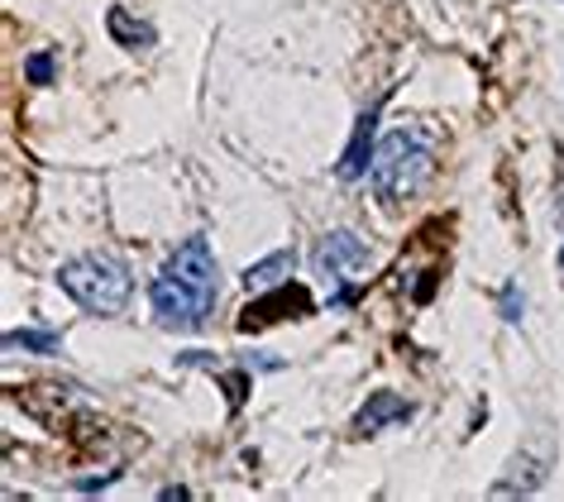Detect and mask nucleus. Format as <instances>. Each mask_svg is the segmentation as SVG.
<instances>
[{
    "instance_id": "nucleus-1",
    "label": "nucleus",
    "mask_w": 564,
    "mask_h": 502,
    "mask_svg": "<svg viewBox=\"0 0 564 502\" xmlns=\"http://www.w3.org/2000/svg\"><path fill=\"white\" fill-rule=\"evenodd\" d=\"M216 297H220V269H216L206 234H192L187 244H177L149 287L153 320L167 330L206 326L210 312H216Z\"/></svg>"
},
{
    "instance_id": "nucleus-2",
    "label": "nucleus",
    "mask_w": 564,
    "mask_h": 502,
    "mask_svg": "<svg viewBox=\"0 0 564 502\" xmlns=\"http://www.w3.org/2000/svg\"><path fill=\"white\" fill-rule=\"evenodd\" d=\"M431 173H435V153H431V139L421 134L416 124H402V130L378 139L369 177H373V192L383 206H402V201L421 197Z\"/></svg>"
},
{
    "instance_id": "nucleus-3",
    "label": "nucleus",
    "mask_w": 564,
    "mask_h": 502,
    "mask_svg": "<svg viewBox=\"0 0 564 502\" xmlns=\"http://www.w3.org/2000/svg\"><path fill=\"white\" fill-rule=\"evenodd\" d=\"M58 287L91 316H120L134 292V273L116 254H82L58 269Z\"/></svg>"
},
{
    "instance_id": "nucleus-4",
    "label": "nucleus",
    "mask_w": 564,
    "mask_h": 502,
    "mask_svg": "<svg viewBox=\"0 0 564 502\" xmlns=\"http://www.w3.org/2000/svg\"><path fill=\"white\" fill-rule=\"evenodd\" d=\"M312 263H316V273H321V277H330V287H335V297H330V302H335V306H345V302H349V277L369 273L373 254H369V244H364L355 230H330L326 240L316 244Z\"/></svg>"
},
{
    "instance_id": "nucleus-5",
    "label": "nucleus",
    "mask_w": 564,
    "mask_h": 502,
    "mask_svg": "<svg viewBox=\"0 0 564 502\" xmlns=\"http://www.w3.org/2000/svg\"><path fill=\"white\" fill-rule=\"evenodd\" d=\"M282 316H312V292L297 287V283H282L273 292H259V302H249L245 312H239V335H253V330H268L278 326Z\"/></svg>"
},
{
    "instance_id": "nucleus-6",
    "label": "nucleus",
    "mask_w": 564,
    "mask_h": 502,
    "mask_svg": "<svg viewBox=\"0 0 564 502\" xmlns=\"http://www.w3.org/2000/svg\"><path fill=\"white\" fill-rule=\"evenodd\" d=\"M412 402L406 397H398V393H373L364 407L355 412V422H349V436L355 440H369V436H378L383 426H398V422H412Z\"/></svg>"
},
{
    "instance_id": "nucleus-7",
    "label": "nucleus",
    "mask_w": 564,
    "mask_h": 502,
    "mask_svg": "<svg viewBox=\"0 0 564 502\" xmlns=\"http://www.w3.org/2000/svg\"><path fill=\"white\" fill-rule=\"evenodd\" d=\"M373 130H378V106L369 110V116H359V130H355V139H349L345 159H340V177H345V183H359V177L373 167V159H369Z\"/></svg>"
},
{
    "instance_id": "nucleus-8",
    "label": "nucleus",
    "mask_w": 564,
    "mask_h": 502,
    "mask_svg": "<svg viewBox=\"0 0 564 502\" xmlns=\"http://www.w3.org/2000/svg\"><path fill=\"white\" fill-rule=\"evenodd\" d=\"M292 269H297V254L292 249H278V254L259 259L253 269H245V287L249 292H273L282 283H292Z\"/></svg>"
},
{
    "instance_id": "nucleus-9",
    "label": "nucleus",
    "mask_w": 564,
    "mask_h": 502,
    "mask_svg": "<svg viewBox=\"0 0 564 502\" xmlns=\"http://www.w3.org/2000/svg\"><path fill=\"white\" fill-rule=\"evenodd\" d=\"M106 30H110V39H116V44H124V48H149V44H153V30H149L144 20H134L124 6H110Z\"/></svg>"
},
{
    "instance_id": "nucleus-10",
    "label": "nucleus",
    "mask_w": 564,
    "mask_h": 502,
    "mask_svg": "<svg viewBox=\"0 0 564 502\" xmlns=\"http://www.w3.org/2000/svg\"><path fill=\"white\" fill-rule=\"evenodd\" d=\"M6 350H30V354H58L63 340L53 330H6Z\"/></svg>"
},
{
    "instance_id": "nucleus-11",
    "label": "nucleus",
    "mask_w": 564,
    "mask_h": 502,
    "mask_svg": "<svg viewBox=\"0 0 564 502\" xmlns=\"http://www.w3.org/2000/svg\"><path fill=\"white\" fill-rule=\"evenodd\" d=\"M220 388L230 393V412H239L249 397V373H220Z\"/></svg>"
},
{
    "instance_id": "nucleus-12",
    "label": "nucleus",
    "mask_w": 564,
    "mask_h": 502,
    "mask_svg": "<svg viewBox=\"0 0 564 502\" xmlns=\"http://www.w3.org/2000/svg\"><path fill=\"white\" fill-rule=\"evenodd\" d=\"M24 77H30L34 87H48L53 81V53H34V58L24 63Z\"/></svg>"
},
{
    "instance_id": "nucleus-13",
    "label": "nucleus",
    "mask_w": 564,
    "mask_h": 502,
    "mask_svg": "<svg viewBox=\"0 0 564 502\" xmlns=\"http://www.w3.org/2000/svg\"><path fill=\"white\" fill-rule=\"evenodd\" d=\"M521 312H527L521 292L517 287H502V320H507V326H521Z\"/></svg>"
},
{
    "instance_id": "nucleus-14",
    "label": "nucleus",
    "mask_w": 564,
    "mask_h": 502,
    "mask_svg": "<svg viewBox=\"0 0 564 502\" xmlns=\"http://www.w3.org/2000/svg\"><path fill=\"white\" fill-rule=\"evenodd\" d=\"M245 364H249V369H263V373H278L282 359H278V354H245Z\"/></svg>"
},
{
    "instance_id": "nucleus-15",
    "label": "nucleus",
    "mask_w": 564,
    "mask_h": 502,
    "mask_svg": "<svg viewBox=\"0 0 564 502\" xmlns=\"http://www.w3.org/2000/svg\"><path fill=\"white\" fill-rule=\"evenodd\" d=\"M560 273H564V244H560Z\"/></svg>"
}]
</instances>
